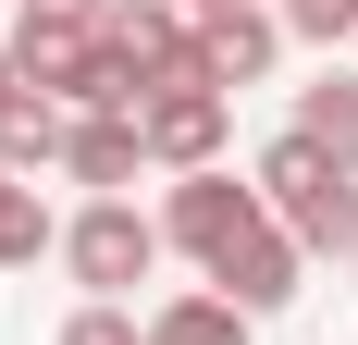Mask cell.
I'll list each match as a JSON object with an SVG mask.
<instances>
[{
  "mask_svg": "<svg viewBox=\"0 0 358 345\" xmlns=\"http://www.w3.org/2000/svg\"><path fill=\"white\" fill-rule=\"evenodd\" d=\"M13 74L50 111H136V87H124V62H111L99 25H13Z\"/></svg>",
  "mask_w": 358,
  "mask_h": 345,
  "instance_id": "6da1fadb",
  "label": "cell"
},
{
  "mask_svg": "<svg viewBox=\"0 0 358 345\" xmlns=\"http://www.w3.org/2000/svg\"><path fill=\"white\" fill-rule=\"evenodd\" d=\"M62 272L87 284V296H111V309H124V296L161 272V210H136V198H87V210L62 222Z\"/></svg>",
  "mask_w": 358,
  "mask_h": 345,
  "instance_id": "7a4b0ae2",
  "label": "cell"
},
{
  "mask_svg": "<svg viewBox=\"0 0 358 345\" xmlns=\"http://www.w3.org/2000/svg\"><path fill=\"white\" fill-rule=\"evenodd\" d=\"M259 222H272V210H259V185H235V172H173V198H161V247H185L198 272H222Z\"/></svg>",
  "mask_w": 358,
  "mask_h": 345,
  "instance_id": "3957f363",
  "label": "cell"
},
{
  "mask_svg": "<svg viewBox=\"0 0 358 345\" xmlns=\"http://www.w3.org/2000/svg\"><path fill=\"white\" fill-rule=\"evenodd\" d=\"M136 136H148V161H161V172H222L235 99L198 87V74H185V87H148V99H136Z\"/></svg>",
  "mask_w": 358,
  "mask_h": 345,
  "instance_id": "277c9868",
  "label": "cell"
},
{
  "mask_svg": "<svg viewBox=\"0 0 358 345\" xmlns=\"http://www.w3.org/2000/svg\"><path fill=\"white\" fill-rule=\"evenodd\" d=\"M99 37H111V62H124V87H185V74H198V25H185L173 0H111L99 13Z\"/></svg>",
  "mask_w": 358,
  "mask_h": 345,
  "instance_id": "5b68a950",
  "label": "cell"
},
{
  "mask_svg": "<svg viewBox=\"0 0 358 345\" xmlns=\"http://www.w3.org/2000/svg\"><path fill=\"white\" fill-rule=\"evenodd\" d=\"M272 62H285V13H272V0H248V13H210V25H198V87H222V99H235V87H259Z\"/></svg>",
  "mask_w": 358,
  "mask_h": 345,
  "instance_id": "8992f818",
  "label": "cell"
},
{
  "mask_svg": "<svg viewBox=\"0 0 358 345\" xmlns=\"http://www.w3.org/2000/svg\"><path fill=\"white\" fill-rule=\"evenodd\" d=\"M296 284H309V247H296L285 222H259V235H248V247H235V259L210 272V296H235L248 321H272V309L296 296Z\"/></svg>",
  "mask_w": 358,
  "mask_h": 345,
  "instance_id": "52a82bcc",
  "label": "cell"
},
{
  "mask_svg": "<svg viewBox=\"0 0 358 345\" xmlns=\"http://www.w3.org/2000/svg\"><path fill=\"white\" fill-rule=\"evenodd\" d=\"M62 172L74 185H99V198H124L148 172V136H136V111H74V136H62Z\"/></svg>",
  "mask_w": 358,
  "mask_h": 345,
  "instance_id": "ba28073f",
  "label": "cell"
},
{
  "mask_svg": "<svg viewBox=\"0 0 358 345\" xmlns=\"http://www.w3.org/2000/svg\"><path fill=\"white\" fill-rule=\"evenodd\" d=\"M272 222H285L309 259H358V172H322V185H309L296 210H272Z\"/></svg>",
  "mask_w": 358,
  "mask_h": 345,
  "instance_id": "9c48e42d",
  "label": "cell"
},
{
  "mask_svg": "<svg viewBox=\"0 0 358 345\" xmlns=\"http://www.w3.org/2000/svg\"><path fill=\"white\" fill-rule=\"evenodd\" d=\"M296 136L322 148L334 172H358V74H322V87H296Z\"/></svg>",
  "mask_w": 358,
  "mask_h": 345,
  "instance_id": "30bf717a",
  "label": "cell"
},
{
  "mask_svg": "<svg viewBox=\"0 0 358 345\" xmlns=\"http://www.w3.org/2000/svg\"><path fill=\"white\" fill-rule=\"evenodd\" d=\"M74 136V111H50L37 87H13V111H0V172H50Z\"/></svg>",
  "mask_w": 358,
  "mask_h": 345,
  "instance_id": "8fae6325",
  "label": "cell"
},
{
  "mask_svg": "<svg viewBox=\"0 0 358 345\" xmlns=\"http://www.w3.org/2000/svg\"><path fill=\"white\" fill-rule=\"evenodd\" d=\"M259 321L235 296H173V309H148V345H248Z\"/></svg>",
  "mask_w": 358,
  "mask_h": 345,
  "instance_id": "7c38bea8",
  "label": "cell"
},
{
  "mask_svg": "<svg viewBox=\"0 0 358 345\" xmlns=\"http://www.w3.org/2000/svg\"><path fill=\"white\" fill-rule=\"evenodd\" d=\"M25 259H62V222H50L37 185H13V210H0V272H25Z\"/></svg>",
  "mask_w": 358,
  "mask_h": 345,
  "instance_id": "4fadbf2b",
  "label": "cell"
},
{
  "mask_svg": "<svg viewBox=\"0 0 358 345\" xmlns=\"http://www.w3.org/2000/svg\"><path fill=\"white\" fill-rule=\"evenodd\" d=\"M62 345H148V333H136V309H111V296H87V309L62 321Z\"/></svg>",
  "mask_w": 358,
  "mask_h": 345,
  "instance_id": "5bb4252c",
  "label": "cell"
},
{
  "mask_svg": "<svg viewBox=\"0 0 358 345\" xmlns=\"http://www.w3.org/2000/svg\"><path fill=\"white\" fill-rule=\"evenodd\" d=\"M111 0H25V13H13V25H99Z\"/></svg>",
  "mask_w": 358,
  "mask_h": 345,
  "instance_id": "9a60e30c",
  "label": "cell"
},
{
  "mask_svg": "<svg viewBox=\"0 0 358 345\" xmlns=\"http://www.w3.org/2000/svg\"><path fill=\"white\" fill-rule=\"evenodd\" d=\"M173 13H185V25H210V13H248V0H173Z\"/></svg>",
  "mask_w": 358,
  "mask_h": 345,
  "instance_id": "2e32d148",
  "label": "cell"
},
{
  "mask_svg": "<svg viewBox=\"0 0 358 345\" xmlns=\"http://www.w3.org/2000/svg\"><path fill=\"white\" fill-rule=\"evenodd\" d=\"M13 87H25V74H13V50H0V111H13Z\"/></svg>",
  "mask_w": 358,
  "mask_h": 345,
  "instance_id": "e0dca14e",
  "label": "cell"
},
{
  "mask_svg": "<svg viewBox=\"0 0 358 345\" xmlns=\"http://www.w3.org/2000/svg\"><path fill=\"white\" fill-rule=\"evenodd\" d=\"M13 185H25V172H0V210H13Z\"/></svg>",
  "mask_w": 358,
  "mask_h": 345,
  "instance_id": "ac0fdd59",
  "label": "cell"
},
{
  "mask_svg": "<svg viewBox=\"0 0 358 345\" xmlns=\"http://www.w3.org/2000/svg\"><path fill=\"white\" fill-rule=\"evenodd\" d=\"M346 272H358V259H346Z\"/></svg>",
  "mask_w": 358,
  "mask_h": 345,
  "instance_id": "d6986e66",
  "label": "cell"
}]
</instances>
